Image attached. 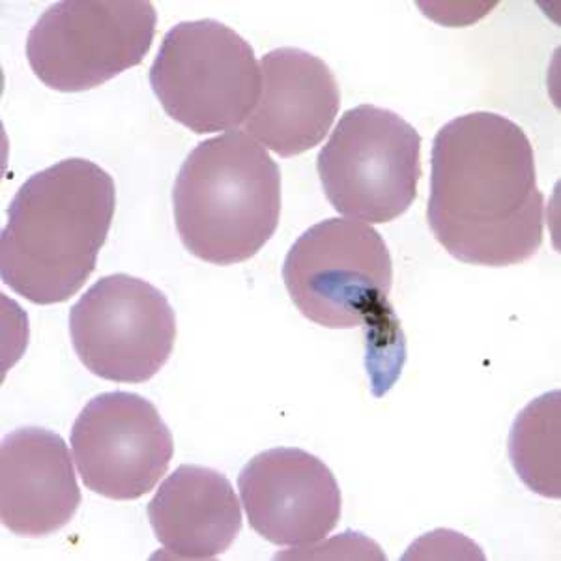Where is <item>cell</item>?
<instances>
[{
  "instance_id": "cell-1",
  "label": "cell",
  "mask_w": 561,
  "mask_h": 561,
  "mask_svg": "<svg viewBox=\"0 0 561 561\" xmlns=\"http://www.w3.org/2000/svg\"><path fill=\"white\" fill-rule=\"evenodd\" d=\"M427 219L449 255L504 268L541 249L545 197L536 156L515 122L478 111L436 134Z\"/></svg>"
},
{
  "instance_id": "cell-4",
  "label": "cell",
  "mask_w": 561,
  "mask_h": 561,
  "mask_svg": "<svg viewBox=\"0 0 561 561\" xmlns=\"http://www.w3.org/2000/svg\"><path fill=\"white\" fill-rule=\"evenodd\" d=\"M283 279L306 319L330 330L364 328L369 356L404 362L401 324L389 304L393 261L380 232L348 219H325L301 234L285 259Z\"/></svg>"
},
{
  "instance_id": "cell-2",
  "label": "cell",
  "mask_w": 561,
  "mask_h": 561,
  "mask_svg": "<svg viewBox=\"0 0 561 561\" xmlns=\"http://www.w3.org/2000/svg\"><path fill=\"white\" fill-rule=\"evenodd\" d=\"M115 210V180L92 161H58L31 176L0 238L4 285L38 306L70 300L94 274Z\"/></svg>"
},
{
  "instance_id": "cell-8",
  "label": "cell",
  "mask_w": 561,
  "mask_h": 561,
  "mask_svg": "<svg viewBox=\"0 0 561 561\" xmlns=\"http://www.w3.org/2000/svg\"><path fill=\"white\" fill-rule=\"evenodd\" d=\"M71 345L108 382L142 383L173 354L176 314L160 288L134 275H107L71 307Z\"/></svg>"
},
{
  "instance_id": "cell-10",
  "label": "cell",
  "mask_w": 561,
  "mask_h": 561,
  "mask_svg": "<svg viewBox=\"0 0 561 561\" xmlns=\"http://www.w3.org/2000/svg\"><path fill=\"white\" fill-rule=\"evenodd\" d=\"M243 510L256 534L277 547H304L330 536L341 520V489L332 470L296 447H275L243 466Z\"/></svg>"
},
{
  "instance_id": "cell-12",
  "label": "cell",
  "mask_w": 561,
  "mask_h": 561,
  "mask_svg": "<svg viewBox=\"0 0 561 561\" xmlns=\"http://www.w3.org/2000/svg\"><path fill=\"white\" fill-rule=\"evenodd\" d=\"M81 505L70 449L39 427L18 428L0 447V517L20 537L57 534Z\"/></svg>"
},
{
  "instance_id": "cell-3",
  "label": "cell",
  "mask_w": 561,
  "mask_h": 561,
  "mask_svg": "<svg viewBox=\"0 0 561 561\" xmlns=\"http://www.w3.org/2000/svg\"><path fill=\"white\" fill-rule=\"evenodd\" d=\"M174 221L201 261L232 266L255 256L280 217V173L266 148L240 131L198 142L180 169Z\"/></svg>"
},
{
  "instance_id": "cell-6",
  "label": "cell",
  "mask_w": 561,
  "mask_h": 561,
  "mask_svg": "<svg viewBox=\"0 0 561 561\" xmlns=\"http://www.w3.org/2000/svg\"><path fill=\"white\" fill-rule=\"evenodd\" d=\"M330 205L343 216L389 224L409 211L421 179L417 129L389 108L359 105L341 116L317 160Z\"/></svg>"
},
{
  "instance_id": "cell-14",
  "label": "cell",
  "mask_w": 561,
  "mask_h": 561,
  "mask_svg": "<svg viewBox=\"0 0 561 561\" xmlns=\"http://www.w3.org/2000/svg\"><path fill=\"white\" fill-rule=\"evenodd\" d=\"M560 391L545 393L518 414L511 428V462L529 491L561 496Z\"/></svg>"
},
{
  "instance_id": "cell-9",
  "label": "cell",
  "mask_w": 561,
  "mask_h": 561,
  "mask_svg": "<svg viewBox=\"0 0 561 561\" xmlns=\"http://www.w3.org/2000/svg\"><path fill=\"white\" fill-rule=\"evenodd\" d=\"M71 451L87 489L111 500L152 491L173 460V434L145 397L111 391L77 415Z\"/></svg>"
},
{
  "instance_id": "cell-7",
  "label": "cell",
  "mask_w": 561,
  "mask_h": 561,
  "mask_svg": "<svg viewBox=\"0 0 561 561\" xmlns=\"http://www.w3.org/2000/svg\"><path fill=\"white\" fill-rule=\"evenodd\" d=\"M158 13L147 0H66L47 8L26 38L39 81L84 92L139 66L152 47Z\"/></svg>"
},
{
  "instance_id": "cell-13",
  "label": "cell",
  "mask_w": 561,
  "mask_h": 561,
  "mask_svg": "<svg viewBox=\"0 0 561 561\" xmlns=\"http://www.w3.org/2000/svg\"><path fill=\"white\" fill-rule=\"evenodd\" d=\"M153 536L176 560L225 554L242 531V507L227 476L184 465L161 483L148 504Z\"/></svg>"
},
{
  "instance_id": "cell-5",
  "label": "cell",
  "mask_w": 561,
  "mask_h": 561,
  "mask_svg": "<svg viewBox=\"0 0 561 561\" xmlns=\"http://www.w3.org/2000/svg\"><path fill=\"white\" fill-rule=\"evenodd\" d=\"M261 83L253 47L214 20L173 26L150 68L153 94L167 115L198 135L245 124Z\"/></svg>"
},
{
  "instance_id": "cell-11",
  "label": "cell",
  "mask_w": 561,
  "mask_h": 561,
  "mask_svg": "<svg viewBox=\"0 0 561 561\" xmlns=\"http://www.w3.org/2000/svg\"><path fill=\"white\" fill-rule=\"evenodd\" d=\"M261 96L243 124L249 137L280 158L319 147L341 105L337 79L324 60L280 47L261 60Z\"/></svg>"
}]
</instances>
